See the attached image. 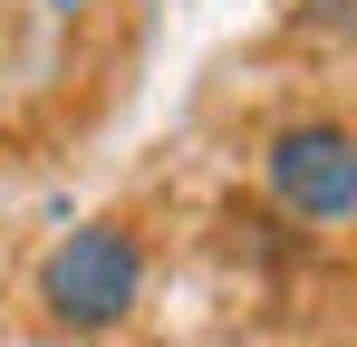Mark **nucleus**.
Here are the masks:
<instances>
[{
	"label": "nucleus",
	"instance_id": "nucleus-1",
	"mask_svg": "<svg viewBox=\"0 0 357 347\" xmlns=\"http://www.w3.org/2000/svg\"><path fill=\"white\" fill-rule=\"evenodd\" d=\"M145 299V251H135V231L126 222H77L49 241V261H39V309L59 318V328H116L126 309Z\"/></svg>",
	"mask_w": 357,
	"mask_h": 347
},
{
	"label": "nucleus",
	"instance_id": "nucleus-2",
	"mask_svg": "<svg viewBox=\"0 0 357 347\" xmlns=\"http://www.w3.org/2000/svg\"><path fill=\"white\" fill-rule=\"evenodd\" d=\"M261 183L290 222H357V125L338 116H290L261 145Z\"/></svg>",
	"mask_w": 357,
	"mask_h": 347
},
{
	"label": "nucleus",
	"instance_id": "nucleus-3",
	"mask_svg": "<svg viewBox=\"0 0 357 347\" xmlns=\"http://www.w3.org/2000/svg\"><path fill=\"white\" fill-rule=\"evenodd\" d=\"M49 10H59V20H77V10H87V0H49Z\"/></svg>",
	"mask_w": 357,
	"mask_h": 347
}]
</instances>
